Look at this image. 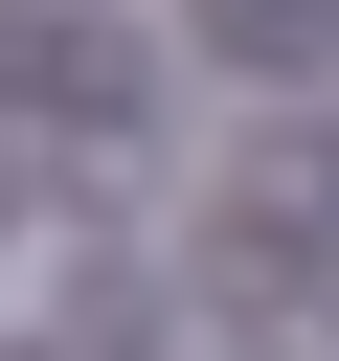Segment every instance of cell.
I'll use <instances>...</instances> for the list:
<instances>
[{"instance_id":"cell-1","label":"cell","mask_w":339,"mask_h":361,"mask_svg":"<svg viewBox=\"0 0 339 361\" xmlns=\"http://www.w3.org/2000/svg\"><path fill=\"white\" fill-rule=\"evenodd\" d=\"M0 226H23V158H0Z\"/></svg>"}]
</instances>
